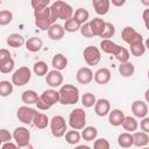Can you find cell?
<instances>
[{
    "label": "cell",
    "instance_id": "obj_58",
    "mask_svg": "<svg viewBox=\"0 0 149 149\" xmlns=\"http://www.w3.org/2000/svg\"><path fill=\"white\" fill-rule=\"evenodd\" d=\"M148 79H149V69H148Z\"/></svg>",
    "mask_w": 149,
    "mask_h": 149
},
{
    "label": "cell",
    "instance_id": "obj_35",
    "mask_svg": "<svg viewBox=\"0 0 149 149\" xmlns=\"http://www.w3.org/2000/svg\"><path fill=\"white\" fill-rule=\"evenodd\" d=\"M33 70H34L35 74H37V76H40V77L48 74V65H47V63L43 62V61L36 62V63L34 64Z\"/></svg>",
    "mask_w": 149,
    "mask_h": 149
},
{
    "label": "cell",
    "instance_id": "obj_37",
    "mask_svg": "<svg viewBox=\"0 0 149 149\" xmlns=\"http://www.w3.org/2000/svg\"><path fill=\"white\" fill-rule=\"evenodd\" d=\"M64 30L65 31H68V33H76V31H78V30H80V27H81V24H79L73 17L72 19H70V20H68V21H65V23H64Z\"/></svg>",
    "mask_w": 149,
    "mask_h": 149
},
{
    "label": "cell",
    "instance_id": "obj_46",
    "mask_svg": "<svg viewBox=\"0 0 149 149\" xmlns=\"http://www.w3.org/2000/svg\"><path fill=\"white\" fill-rule=\"evenodd\" d=\"M13 135L7 130V129H1L0 130V141L3 143H7V142H10Z\"/></svg>",
    "mask_w": 149,
    "mask_h": 149
},
{
    "label": "cell",
    "instance_id": "obj_48",
    "mask_svg": "<svg viewBox=\"0 0 149 149\" xmlns=\"http://www.w3.org/2000/svg\"><path fill=\"white\" fill-rule=\"evenodd\" d=\"M140 128H141V130L142 132H144V133H149V118L148 116H146V118H143L142 120H141V122H140Z\"/></svg>",
    "mask_w": 149,
    "mask_h": 149
},
{
    "label": "cell",
    "instance_id": "obj_20",
    "mask_svg": "<svg viewBox=\"0 0 149 149\" xmlns=\"http://www.w3.org/2000/svg\"><path fill=\"white\" fill-rule=\"evenodd\" d=\"M64 34H65V30H64V27L58 24V23H54L49 30H48V36L50 40L52 41H59L64 37Z\"/></svg>",
    "mask_w": 149,
    "mask_h": 149
},
{
    "label": "cell",
    "instance_id": "obj_7",
    "mask_svg": "<svg viewBox=\"0 0 149 149\" xmlns=\"http://www.w3.org/2000/svg\"><path fill=\"white\" fill-rule=\"evenodd\" d=\"M50 129L51 134L55 137H62L66 134L68 125L65 122V119L62 115H55L50 120Z\"/></svg>",
    "mask_w": 149,
    "mask_h": 149
},
{
    "label": "cell",
    "instance_id": "obj_19",
    "mask_svg": "<svg viewBox=\"0 0 149 149\" xmlns=\"http://www.w3.org/2000/svg\"><path fill=\"white\" fill-rule=\"evenodd\" d=\"M94 81L99 85H105L111 80V71L107 68H101L99 70L95 71L94 77H93Z\"/></svg>",
    "mask_w": 149,
    "mask_h": 149
},
{
    "label": "cell",
    "instance_id": "obj_42",
    "mask_svg": "<svg viewBox=\"0 0 149 149\" xmlns=\"http://www.w3.org/2000/svg\"><path fill=\"white\" fill-rule=\"evenodd\" d=\"M93 149H111V146H109V142L106 139L101 137V139H97L94 141Z\"/></svg>",
    "mask_w": 149,
    "mask_h": 149
},
{
    "label": "cell",
    "instance_id": "obj_4",
    "mask_svg": "<svg viewBox=\"0 0 149 149\" xmlns=\"http://www.w3.org/2000/svg\"><path fill=\"white\" fill-rule=\"evenodd\" d=\"M34 17H35V24L41 30H49V28L54 24L51 19V12L50 7H44L40 9H34Z\"/></svg>",
    "mask_w": 149,
    "mask_h": 149
},
{
    "label": "cell",
    "instance_id": "obj_29",
    "mask_svg": "<svg viewBox=\"0 0 149 149\" xmlns=\"http://www.w3.org/2000/svg\"><path fill=\"white\" fill-rule=\"evenodd\" d=\"M34 126L38 129H44L47 128V126L49 125V119L48 116L44 114V113H40L37 112L36 115H35V119H34Z\"/></svg>",
    "mask_w": 149,
    "mask_h": 149
},
{
    "label": "cell",
    "instance_id": "obj_18",
    "mask_svg": "<svg viewBox=\"0 0 149 149\" xmlns=\"http://www.w3.org/2000/svg\"><path fill=\"white\" fill-rule=\"evenodd\" d=\"M100 48H101V50H102L104 52L115 56V55L119 52V50L121 49V45L116 44V43L113 42L112 40H102V41L100 42Z\"/></svg>",
    "mask_w": 149,
    "mask_h": 149
},
{
    "label": "cell",
    "instance_id": "obj_40",
    "mask_svg": "<svg viewBox=\"0 0 149 149\" xmlns=\"http://www.w3.org/2000/svg\"><path fill=\"white\" fill-rule=\"evenodd\" d=\"M129 51L126 49V48H123V47H121V49L119 50V52L114 56L120 63H126V62H129Z\"/></svg>",
    "mask_w": 149,
    "mask_h": 149
},
{
    "label": "cell",
    "instance_id": "obj_13",
    "mask_svg": "<svg viewBox=\"0 0 149 149\" xmlns=\"http://www.w3.org/2000/svg\"><path fill=\"white\" fill-rule=\"evenodd\" d=\"M45 81L50 87H58L63 84V74L58 70H51L45 77Z\"/></svg>",
    "mask_w": 149,
    "mask_h": 149
},
{
    "label": "cell",
    "instance_id": "obj_50",
    "mask_svg": "<svg viewBox=\"0 0 149 149\" xmlns=\"http://www.w3.org/2000/svg\"><path fill=\"white\" fill-rule=\"evenodd\" d=\"M1 149H19L17 144L16 143H13V142H7V143H3Z\"/></svg>",
    "mask_w": 149,
    "mask_h": 149
},
{
    "label": "cell",
    "instance_id": "obj_21",
    "mask_svg": "<svg viewBox=\"0 0 149 149\" xmlns=\"http://www.w3.org/2000/svg\"><path fill=\"white\" fill-rule=\"evenodd\" d=\"M92 6L98 15H105L109 10L111 1L109 0H92Z\"/></svg>",
    "mask_w": 149,
    "mask_h": 149
},
{
    "label": "cell",
    "instance_id": "obj_33",
    "mask_svg": "<svg viewBox=\"0 0 149 149\" xmlns=\"http://www.w3.org/2000/svg\"><path fill=\"white\" fill-rule=\"evenodd\" d=\"M97 102V99H95V95L91 92H86L83 94L81 97V104L84 107L86 108H90V107H93Z\"/></svg>",
    "mask_w": 149,
    "mask_h": 149
},
{
    "label": "cell",
    "instance_id": "obj_9",
    "mask_svg": "<svg viewBox=\"0 0 149 149\" xmlns=\"http://www.w3.org/2000/svg\"><path fill=\"white\" fill-rule=\"evenodd\" d=\"M83 56H84V59L86 62L87 65H97L100 59H101V54H100V50L94 47V45H88L84 49V52H83Z\"/></svg>",
    "mask_w": 149,
    "mask_h": 149
},
{
    "label": "cell",
    "instance_id": "obj_31",
    "mask_svg": "<svg viewBox=\"0 0 149 149\" xmlns=\"http://www.w3.org/2000/svg\"><path fill=\"white\" fill-rule=\"evenodd\" d=\"M88 17H90V13L87 12V9L81 8V7L78 8V9H76V12H74V14H73V19H74L79 24H81V26L87 22Z\"/></svg>",
    "mask_w": 149,
    "mask_h": 149
},
{
    "label": "cell",
    "instance_id": "obj_32",
    "mask_svg": "<svg viewBox=\"0 0 149 149\" xmlns=\"http://www.w3.org/2000/svg\"><path fill=\"white\" fill-rule=\"evenodd\" d=\"M97 135H98V130L95 127H92V126L85 127L81 132V137L85 141H93L97 139Z\"/></svg>",
    "mask_w": 149,
    "mask_h": 149
},
{
    "label": "cell",
    "instance_id": "obj_56",
    "mask_svg": "<svg viewBox=\"0 0 149 149\" xmlns=\"http://www.w3.org/2000/svg\"><path fill=\"white\" fill-rule=\"evenodd\" d=\"M144 47H146V49H149V37L146 40V42H144Z\"/></svg>",
    "mask_w": 149,
    "mask_h": 149
},
{
    "label": "cell",
    "instance_id": "obj_10",
    "mask_svg": "<svg viewBox=\"0 0 149 149\" xmlns=\"http://www.w3.org/2000/svg\"><path fill=\"white\" fill-rule=\"evenodd\" d=\"M37 111L31 108V107H28V106H21L17 108L16 111V116L19 119V121H21L22 123L24 125H30L34 122V119H35V115H36Z\"/></svg>",
    "mask_w": 149,
    "mask_h": 149
},
{
    "label": "cell",
    "instance_id": "obj_24",
    "mask_svg": "<svg viewBox=\"0 0 149 149\" xmlns=\"http://www.w3.org/2000/svg\"><path fill=\"white\" fill-rule=\"evenodd\" d=\"M118 144L121 147V148H129L134 144V137L130 133L128 132H125V133H121L119 136H118Z\"/></svg>",
    "mask_w": 149,
    "mask_h": 149
},
{
    "label": "cell",
    "instance_id": "obj_51",
    "mask_svg": "<svg viewBox=\"0 0 149 149\" xmlns=\"http://www.w3.org/2000/svg\"><path fill=\"white\" fill-rule=\"evenodd\" d=\"M111 3L113 6H115V7H121V6H123L126 3V1L125 0H111Z\"/></svg>",
    "mask_w": 149,
    "mask_h": 149
},
{
    "label": "cell",
    "instance_id": "obj_17",
    "mask_svg": "<svg viewBox=\"0 0 149 149\" xmlns=\"http://www.w3.org/2000/svg\"><path fill=\"white\" fill-rule=\"evenodd\" d=\"M125 118H126L125 113L121 109H118V108L112 109L109 112V114H108V121H109V123L112 126H115V127L122 126V123L125 121Z\"/></svg>",
    "mask_w": 149,
    "mask_h": 149
},
{
    "label": "cell",
    "instance_id": "obj_23",
    "mask_svg": "<svg viewBox=\"0 0 149 149\" xmlns=\"http://www.w3.org/2000/svg\"><path fill=\"white\" fill-rule=\"evenodd\" d=\"M43 42L40 37H30L26 41V48L30 52H37L42 49Z\"/></svg>",
    "mask_w": 149,
    "mask_h": 149
},
{
    "label": "cell",
    "instance_id": "obj_8",
    "mask_svg": "<svg viewBox=\"0 0 149 149\" xmlns=\"http://www.w3.org/2000/svg\"><path fill=\"white\" fill-rule=\"evenodd\" d=\"M31 78V71L28 66H20L12 74V83L15 86H23L29 83Z\"/></svg>",
    "mask_w": 149,
    "mask_h": 149
},
{
    "label": "cell",
    "instance_id": "obj_53",
    "mask_svg": "<svg viewBox=\"0 0 149 149\" xmlns=\"http://www.w3.org/2000/svg\"><path fill=\"white\" fill-rule=\"evenodd\" d=\"M19 149H34V147L29 143V144H27V146H24V147H19Z\"/></svg>",
    "mask_w": 149,
    "mask_h": 149
},
{
    "label": "cell",
    "instance_id": "obj_6",
    "mask_svg": "<svg viewBox=\"0 0 149 149\" xmlns=\"http://www.w3.org/2000/svg\"><path fill=\"white\" fill-rule=\"evenodd\" d=\"M121 38L129 44V47H134L143 43V37L140 33H137L133 27H125L121 31Z\"/></svg>",
    "mask_w": 149,
    "mask_h": 149
},
{
    "label": "cell",
    "instance_id": "obj_3",
    "mask_svg": "<svg viewBox=\"0 0 149 149\" xmlns=\"http://www.w3.org/2000/svg\"><path fill=\"white\" fill-rule=\"evenodd\" d=\"M56 102H59V93L54 88H49L43 91L42 94L38 97L36 106L41 111H47L51 108Z\"/></svg>",
    "mask_w": 149,
    "mask_h": 149
},
{
    "label": "cell",
    "instance_id": "obj_49",
    "mask_svg": "<svg viewBox=\"0 0 149 149\" xmlns=\"http://www.w3.org/2000/svg\"><path fill=\"white\" fill-rule=\"evenodd\" d=\"M142 19H143V22L146 24V28L149 30V8H146L142 13Z\"/></svg>",
    "mask_w": 149,
    "mask_h": 149
},
{
    "label": "cell",
    "instance_id": "obj_52",
    "mask_svg": "<svg viewBox=\"0 0 149 149\" xmlns=\"http://www.w3.org/2000/svg\"><path fill=\"white\" fill-rule=\"evenodd\" d=\"M74 149H91L88 146H84V144H80V146H77Z\"/></svg>",
    "mask_w": 149,
    "mask_h": 149
},
{
    "label": "cell",
    "instance_id": "obj_27",
    "mask_svg": "<svg viewBox=\"0 0 149 149\" xmlns=\"http://www.w3.org/2000/svg\"><path fill=\"white\" fill-rule=\"evenodd\" d=\"M135 72V66L132 62H126V63H120L119 65V73L122 77H132Z\"/></svg>",
    "mask_w": 149,
    "mask_h": 149
},
{
    "label": "cell",
    "instance_id": "obj_12",
    "mask_svg": "<svg viewBox=\"0 0 149 149\" xmlns=\"http://www.w3.org/2000/svg\"><path fill=\"white\" fill-rule=\"evenodd\" d=\"M93 77H94V74H93L92 70L90 68H87V66H83V68L78 69V71L76 73V79L81 85L90 84L93 80Z\"/></svg>",
    "mask_w": 149,
    "mask_h": 149
},
{
    "label": "cell",
    "instance_id": "obj_36",
    "mask_svg": "<svg viewBox=\"0 0 149 149\" xmlns=\"http://www.w3.org/2000/svg\"><path fill=\"white\" fill-rule=\"evenodd\" d=\"M12 93H13V83H9L8 80H1L0 81V95L8 97Z\"/></svg>",
    "mask_w": 149,
    "mask_h": 149
},
{
    "label": "cell",
    "instance_id": "obj_45",
    "mask_svg": "<svg viewBox=\"0 0 149 149\" xmlns=\"http://www.w3.org/2000/svg\"><path fill=\"white\" fill-rule=\"evenodd\" d=\"M80 34L84 36V37H87V38H90V37H93V34H92V31H91V28H90V23L88 22H86V23H84L81 27H80Z\"/></svg>",
    "mask_w": 149,
    "mask_h": 149
},
{
    "label": "cell",
    "instance_id": "obj_57",
    "mask_svg": "<svg viewBox=\"0 0 149 149\" xmlns=\"http://www.w3.org/2000/svg\"><path fill=\"white\" fill-rule=\"evenodd\" d=\"M141 149H149L148 147H143V148H141Z\"/></svg>",
    "mask_w": 149,
    "mask_h": 149
},
{
    "label": "cell",
    "instance_id": "obj_34",
    "mask_svg": "<svg viewBox=\"0 0 149 149\" xmlns=\"http://www.w3.org/2000/svg\"><path fill=\"white\" fill-rule=\"evenodd\" d=\"M80 137H81V135L79 134V132L78 130H74V129L69 130L65 134V141L69 144H77L80 141Z\"/></svg>",
    "mask_w": 149,
    "mask_h": 149
},
{
    "label": "cell",
    "instance_id": "obj_43",
    "mask_svg": "<svg viewBox=\"0 0 149 149\" xmlns=\"http://www.w3.org/2000/svg\"><path fill=\"white\" fill-rule=\"evenodd\" d=\"M13 69H14V59L13 58H10L8 62H6V63L0 65V71L2 73H9Z\"/></svg>",
    "mask_w": 149,
    "mask_h": 149
},
{
    "label": "cell",
    "instance_id": "obj_30",
    "mask_svg": "<svg viewBox=\"0 0 149 149\" xmlns=\"http://www.w3.org/2000/svg\"><path fill=\"white\" fill-rule=\"evenodd\" d=\"M122 127H123V129L127 130L128 133H133V132H135V130L137 129L139 122H137V120H136L134 116L128 115V116L125 118V121H123V123H122Z\"/></svg>",
    "mask_w": 149,
    "mask_h": 149
},
{
    "label": "cell",
    "instance_id": "obj_47",
    "mask_svg": "<svg viewBox=\"0 0 149 149\" xmlns=\"http://www.w3.org/2000/svg\"><path fill=\"white\" fill-rule=\"evenodd\" d=\"M10 58H12L10 52L7 49H0V65L8 62Z\"/></svg>",
    "mask_w": 149,
    "mask_h": 149
},
{
    "label": "cell",
    "instance_id": "obj_54",
    "mask_svg": "<svg viewBox=\"0 0 149 149\" xmlns=\"http://www.w3.org/2000/svg\"><path fill=\"white\" fill-rule=\"evenodd\" d=\"M144 99H146V101L147 102H149V88L146 91V93H144Z\"/></svg>",
    "mask_w": 149,
    "mask_h": 149
},
{
    "label": "cell",
    "instance_id": "obj_2",
    "mask_svg": "<svg viewBox=\"0 0 149 149\" xmlns=\"http://www.w3.org/2000/svg\"><path fill=\"white\" fill-rule=\"evenodd\" d=\"M59 102L62 105H73L79 100V90L72 84H64L61 86L59 91Z\"/></svg>",
    "mask_w": 149,
    "mask_h": 149
},
{
    "label": "cell",
    "instance_id": "obj_15",
    "mask_svg": "<svg viewBox=\"0 0 149 149\" xmlns=\"http://www.w3.org/2000/svg\"><path fill=\"white\" fill-rule=\"evenodd\" d=\"M94 112L99 116H106L111 112V104L107 99H98L94 105Z\"/></svg>",
    "mask_w": 149,
    "mask_h": 149
},
{
    "label": "cell",
    "instance_id": "obj_28",
    "mask_svg": "<svg viewBox=\"0 0 149 149\" xmlns=\"http://www.w3.org/2000/svg\"><path fill=\"white\" fill-rule=\"evenodd\" d=\"M38 97L40 95H37V93L34 90H27L21 94V100L27 105H31L37 102Z\"/></svg>",
    "mask_w": 149,
    "mask_h": 149
},
{
    "label": "cell",
    "instance_id": "obj_14",
    "mask_svg": "<svg viewBox=\"0 0 149 149\" xmlns=\"http://www.w3.org/2000/svg\"><path fill=\"white\" fill-rule=\"evenodd\" d=\"M132 112H133L134 116H136V118H140V119L146 118L147 116V113H148L147 102H144L142 100H135V101H133V104H132Z\"/></svg>",
    "mask_w": 149,
    "mask_h": 149
},
{
    "label": "cell",
    "instance_id": "obj_41",
    "mask_svg": "<svg viewBox=\"0 0 149 149\" xmlns=\"http://www.w3.org/2000/svg\"><path fill=\"white\" fill-rule=\"evenodd\" d=\"M144 52H146L144 43H141V44L130 47V54H132L133 56H135V57H140V56H142Z\"/></svg>",
    "mask_w": 149,
    "mask_h": 149
},
{
    "label": "cell",
    "instance_id": "obj_26",
    "mask_svg": "<svg viewBox=\"0 0 149 149\" xmlns=\"http://www.w3.org/2000/svg\"><path fill=\"white\" fill-rule=\"evenodd\" d=\"M7 44L12 48H20L23 44H26V41H24V37L22 35L14 33L7 37Z\"/></svg>",
    "mask_w": 149,
    "mask_h": 149
},
{
    "label": "cell",
    "instance_id": "obj_44",
    "mask_svg": "<svg viewBox=\"0 0 149 149\" xmlns=\"http://www.w3.org/2000/svg\"><path fill=\"white\" fill-rule=\"evenodd\" d=\"M50 0H33L31 1V7L34 9H40L44 7H49Z\"/></svg>",
    "mask_w": 149,
    "mask_h": 149
},
{
    "label": "cell",
    "instance_id": "obj_25",
    "mask_svg": "<svg viewBox=\"0 0 149 149\" xmlns=\"http://www.w3.org/2000/svg\"><path fill=\"white\" fill-rule=\"evenodd\" d=\"M134 137V146L139 148H143L149 143V136L144 132H135L133 134Z\"/></svg>",
    "mask_w": 149,
    "mask_h": 149
},
{
    "label": "cell",
    "instance_id": "obj_1",
    "mask_svg": "<svg viewBox=\"0 0 149 149\" xmlns=\"http://www.w3.org/2000/svg\"><path fill=\"white\" fill-rule=\"evenodd\" d=\"M50 12H51V19H52L54 23L58 19L68 21V20L72 19L73 14H74L73 8L68 2L62 1V0H57V1L52 2L50 6Z\"/></svg>",
    "mask_w": 149,
    "mask_h": 149
},
{
    "label": "cell",
    "instance_id": "obj_22",
    "mask_svg": "<svg viewBox=\"0 0 149 149\" xmlns=\"http://www.w3.org/2000/svg\"><path fill=\"white\" fill-rule=\"evenodd\" d=\"M51 64L55 70L62 71L68 66V58L63 54H56L51 59Z\"/></svg>",
    "mask_w": 149,
    "mask_h": 149
},
{
    "label": "cell",
    "instance_id": "obj_39",
    "mask_svg": "<svg viewBox=\"0 0 149 149\" xmlns=\"http://www.w3.org/2000/svg\"><path fill=\"white\" fill-rule=\"evenodd\" d=\"M115 34V27L111 23V22H106V27L104 33L101 34L100 37H102V40H109L111 37H113Z\"/></svg>",
    "mask_w": 149,
    "mask_h": 149
},
{
    "label": "cell",
    "instance_id": "obj_55",
    "mask_svg": "<svg viewBox=\"0 0 149 149\" xmlns=\"http://www.w3.org/2000/svg\"><path fill=\"white\" fill-rule=\"evenodd\" d=\"M141 3L147 6V8H149V0H141Z\"/></svg>",
    "mask_w": 149,
    "mask_h": 149
},
{
    "label": "cell",
    "instance_id": "obj_16",
    "mask_svg": "<svg viewBox=\"0 0 149 149\" xmlns=\"http://www.w3.org/2000/svg\"><path fill=\"white\" fill-rule=\"evenodd\" d=\"M88 23H90V28H91V31H92L93 36H101V34L105 30L106 22L100 17H94Z\"/></svg>",
    "mask_w": 149,
    "mask_h": 149
},
{
    "label": "cell",
    "instance_id": "obj_5",
    "mask_svg": "<svg viewBox=\"0 0 149 149\" xmlns=\"http://www.w3.org/2000/svg\"><path fill=\"white\" fill-rule=\"evenodd\" d=\"M69 125L74 130H80L85 128L86 125V113L83 108H74L69 115Z\"/></svg>",
    "mask_w": 149,
    "mask_h": 149
},
{
    "label": "cell",
    "instance_id": "obj_38",
    "mask_svg": "<svg viewBox=\"0 0 149 149\" xmlns=\"http://www.w3.org/2000/svg\"><path fill=\"white\" fill-rule=\"evenodd\" d=\"M13 20V14L10 10L2 9L0 12V26H7L12 22Z\"/></svg>",
    "mask_w": 149,
    "mask_h": 149
},
{
    "label": "cell",
    "instance_id": "obj_11",
    "mask_svg": "<svg viewBox=\"0 0 149 149\" xmlns=\"http://www.w3.org/2000/svg\"><path fill=\"white\" fill-rule=\"evenodd\" d=\"M13 139L15 140V143L17 144V147H24L29 144L30 132L26 127H17L13 132Z\"/></svg>",
    "mask_w": 149,
    "mask_h": 149
}]
</instances>
